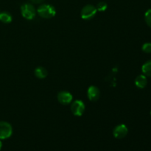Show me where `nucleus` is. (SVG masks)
<instances>
[{"label":"nucleus","instance_id":"1","mask_svg":"<svg viewBox=\"0 0 151 151\" xmlns=\"http://www.w3.org/2000/svg\"><path fill=\"white\" fill-rule=\"evenodd\" d=\"M37 13L44 19H51L54 17L56 14L55 8L52 5H50L48 4H41L40 7H38L37 10Z\"/></svg>","mask_w":151,"mask_h":151},{"label":"nucleus","instance_id":"2","mask_svg":"<svg viewBox=\"0 0 151 151\" xmlns=\"http://www.w3.org/2000/svg\"><path fill=\"white\" fill-rule=\"evenodd\" d=\"M21 13L24 19L32 20L36 15V10L32 4L26 3L21 6Z\"/></svg>","mask_w":151,"mask_h":151},{"label":"nucleus","instance_id":"3","mask_svg":"<svg viewBox=\"0 0 151 151\" xmlns=\"http://www.w3.org/2000/svg\"><path fill=\"white\" fill-rule=\"evenodd\" d=\"M13 134V128L7 122L0 121V139H7Z\"/></svg>","mask_w":151,"mask_h":151},{"label":"nucleus","instance_id":"4","mask_svg":"<svg viewBox=\"0 0 151 151\" xmlns=\"http://www.w3.org/2000/svg\"><path fill=\"white\" fill-rule=\"evenodd\" d=\"M97 10L96 7L91 4H87L81 10V18L84 20H90L95 16Z\"/></svg>","mask_w":151,"mask_h":151},{"label":"nucleus","instance_id":"5","mask_svg":"<svg viewBox=\"0 0 151 151\" xmlns=\"http://www.w3.org/2000/svg\"><path fill=\"white\" fill-rule=\"evenodd\" d=\"M86 106L85 104L81 100H75L73 102L71 106V111H72V114L76 116H81L83 114L84 111H85Z\"/></svg>","mask_w":151,"mask_h":151},{"label":"nucleus","instance_id":"6","mask_svg":"<svg viewBox=\"0 0 151 151\" xmlns=\"http://www.w3.org/2000/svg\"><path fill=\"white\" fill-rule=\"evenodd\" d=\"M128 133V128L124 124H121V125L116 126L113 131L114 137L116 139H123L124 137H126Z\"/></svg>","mask_w":151,"mask_h":151},{"label":"nucleus","instance_id":"7","mask_svg":"<svg viewBox=\"0 0 151 151\" xmlns=\"http://www.w3.org/2000/svg\"><path fill=\"white\" fill-rule=\"evenodd\" d=\"M58 100L60 103L62 105H69L72 101V94L69 91H62L58 94Z\"/></svg>","mask_w":151,"mask_h":151},{"label":"nucleus","instance_id":"8","mask_svg":"<svg viewBox=\"0 0 151 151\" xmlns=\"http://www.w3.org/2000/svg\"><path fill=\"white\" fill-rule=\"evenodd\" d=\"M100 89L97 86H91L87 91V96H88V98L89 99V100L95 102L98 100L99 97H100Z\"/></svg>","mask_w":151,"mask_h":151},{"label":"nucleus","instance_id":"9","mask_svg":"<svg viewBox=\"0 0 151 151\" xmlns=\"http://www.w3.org/2000/svg\"><path fill=\"white\" fill-rule=\"evenodd\" d=\"M135 84L139 88H144L147 84V77L145 75H140L135 79Z\"/></svg>","mask_w":151,"mask_h":151},{"label":"nucleus","instance_id":"10","mask_svg":"<svg viewBox=\"0 0 151 151\" xmlns=\"http://www.w3.org/2000/svg\"><path fill=\"white\" fill-rule=\"evenodd\" d=\"M34 74L39 79H44V78H45L47 76V74L48 73H47V71L46 70L45 68L42 67V66H39V67H37L35 69Z\"/></svg>","mask_w":151,"mask_h":151},{"label":"nucleus","instance_id":"11","mask_svg":"<svg viewBox=\"0 0 151 151\" xmlns=\"http://www.w3.org/2000/svg\"><path fill=\"white\" fill-rule=\"evenodd\" d=\"M142 71L145 76L151 77V60L145 62L142 67Z\"/></svg>","mask_w":151,"mask_h":151},{"label":"nucleus","instance_id":"12","mask_svg":"<svg viewBox=\"0 0 151 151\" xmlns=\"http://www.w3.org/2000/svg\"><path fill=\"white\" fill-rule=\"evenodd\" d=\"M12 16L7 12L0 13V21L4 24H9L12 22Z\"/></svg>","mask_w":151,"mask_h":151},{"label":"nucleus","instance_id":"13","mask_svg":"<svg viewBox=\"0 0 151 151\" xmlns=\"http://www.w3.org/2000/svg\"><path fill=\"white\" fill-rule=\"evenodd\" d=\"M108 4L107 3L105 2V1H100L98 4H97V7H96V9H97V11L100 12H104L107 10Z\"/></svg>","mask_w":151,"mask_h":151},{"label":"nucleus","instance_id":"14","mask_svg":"<svg viewBox=\"0 0 151 151\" xmlns=\"http://www.w3.org/2000/svg\"><path fill=\"white\" fill-rule=\"evenodd\" d=\"M145 20L146 24L147 26L151 27V9L148 10L145 14Z\"/></svg>","mask_w":151,"mask_h":151},{"label":"nucleus","instance_id":"15","mask_svg":"<svg viewBox=\"0 0 151 151\" xmlns=\"http://www.w3.org/2000/svg\"><path fill=\"white\" fill-rule=\"evenodd\" d=\"M142 51L145 53H151V43H145L143 44Z\"/></svg>","mask_w":151,"mask_h":151},{"label":"nucleus","instance_id":"16","mask_svg":"<svg viewBox=\"0 0 151 151\" xmlns=\"http://www.w3.org/2000/svg\"><path fill=\"white\" fill-rule=\"evenodd\" d=\"M30 1H32L33 3H36V4H38V3L43 2V1H45V0H30Z\"/></svg>","mask_w":151,"mask_h":151},{"label":"nucleus","instance_id":"17","mask_svg":"<svg viewBox=\"0 0 151 151\" xmlns=\"http://www.w3.org/2000/svg\"><path fill=\"white\" fill-rule=\"evenodd\" d=\"M1 147H2V142H1V139H0V150H1Z\"/></svg>","mask_w":151,"mask_h":151},{"label":"nucleus","instance_id":"18","mask_svg":"<svg viewBox=\"0 0 151 151\" xmlns=\"http://www.w3.org/2000/svg\"><path fill=\"white\" fill-rule=\"evenodd\" d=\"M150 115H151V111H150Z\"/></svg>","mask_w":151,"mask_h":151}]
</instances>
